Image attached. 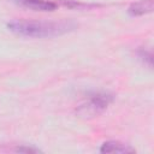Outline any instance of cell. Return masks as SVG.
<instances>
[{"instance_id": "3", "label": "cell", "mask_w": 154, "mask_h": 154, "mask_svg": "<svg viewBox=\"0 0 154 154\" xmlns=\"http://www.w3.org/2000/svg\"><path fill=\"white\" fill-rule=\"evenodd\" d=\"M16 4L24 6L34 11H53L57 8V4L49 0H13Z\"/></svg>"}, {"instance_id": "6", "label": "cell", "mask_w": 154, "mask_h": 154, "mask_svg": "<svg viewBox=\"0 0 154 154\" xmlns=\"http://www.w3.org/2000/svg\"><path fill=\"white\" fill-rule=\"evenodd\" d=\"M16 150H17V152H25V153H37V152H40L38 149H36V148H30V147H18Z\"/></svg>"}, {"instance_id": "4", "label": "cell", "mask_w": 154, "mask_h": 154, "mask_svg": "<svg viewBox=\"0 0 154 154\" xmlns=\"http://www.w3.org/2000/svg\"><path fill=\"white\" fill-rule=\"evenodd\" d=\"M100 152L101 153H134L135 149L131 148L129 144H125L119 141H107L101 146Z\"/></svg>"}, {"instance_id": "2", "label": "cell", "mask_w": 154, "mask_h": 154, "mask_svg": "<svg viewBox=\"0 0 154 154\" xmlns=\"http://www.w3.org/2000/svg\"><path fill=\"white\" fill-rule=\"evenodd\" d=\"M113 97L112 95L107 94V93H99L93 95L88 102H85L84 105H82L78 108V113L85 117H91L95 114L101 113L111 102H112Z\"/></svg>"}, {"instance_id": "1", "label": "cell", "mask_w": 154, "mask_h": 154, "mask_svg": "<svg viewBox=\"0 0 154 154\" xmlns=\"http://www.w3.org/2000/svg\"><path fill=\"white\" fill-rule=\"evenodd\" d=\"M8 30L12 32L26 36V37H53L66 34L76 29V23L60 20V22H46V20H12L7 23Z\"/></svg>"}, {"instance_id": "5", "label": "cell", "mask_w": 154, "mask_h": 154, "mask_svg": "<svg viewBox=\"0 0 154 154\" xmlns=\"http://www.w3.org/2000/svg\"><path fill=\"white\" fill-rule=\"evenodd\" d=\"M153 10V0H140L137 2H134L128 12L130 16H142L148 12H152Z\"/></svg>"}]
</instances>
